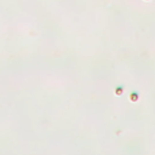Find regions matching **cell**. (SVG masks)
<instances>
[{"label":"cell","instance_id":"3957f363","mask_svg":"<svg viewBox=\"0 0 155 155\" xmlns=\"http://www.w3.org/2000/svg\"><path fill=\"white\" fill-rule=\"evenodd\" d=\"M144 1H150V0H144Z\"/></svg>","mask_w":155,"mask_h":155},{"label":"cell","instance_id":"7a4b0ae2","mask_svg":"<svg viewBox=\"0 0 155 155\" xmlns=\"http://www.w3.org/2000/svg\"><path fill=\"white\" fill-rule=\"evenodd\" d=\"M124 92V86H116V89H115V95L116 96H121Z\"/></svg>","mask_w":155,"mask_h":155},{"label":"cell","instance_id":"6da1fadb","mask_svg":"<svg viewBox=\"0 0 155 155\" xmlns=\"http://www.w3.org/2000/svg\"><path fill=\"white\" fill-rule=\"evenodd\" d=\"M138 98H139L138 92H132V93L130 95V101H131V102H137V101H138Z\"/></svg>","mask_w":155,"mask_h":155}]
</instances>
